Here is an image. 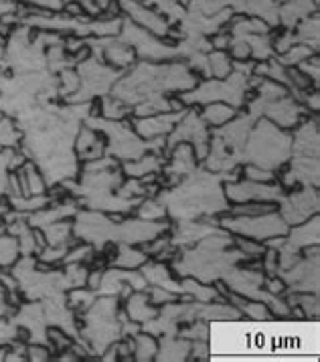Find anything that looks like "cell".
<instances>
[{
  "label": "cell",
  "instance_id": "13",
  "mask_svg": "<svg viewBox=\"0 0 320 362\" xmlns=\"http://www.w3.org/2000/svg\"><path fill=\"white\" fill-rule=\"evenodd\" d=\"M233 57H239V59H248L251 55V45L248 41H241V43H235L233 47Z\"/></svg>",
  "mask_w": 320,
  "mask_h": 362
},
{
  "label": "cell",
  "instance_id": "10",
  "mask_svg": "<svg viewBox=\"0 0 320 362\" xmlns=\"http://www.w3.org/2000/svg\"><path fill=\"white\" fill-rule=\"evenodd\" d=\"M27 356H29L30 361H47L51 354H49V348H47V344L33 342V344L27 348Z\"/></svg>",
  "mask_w": 320,
  "mask_h": 362
},
{
  "label": "cell",
  "instance_id": "9",
  "mask_svg": "<svg viewBox=\"0 0 320 362\" xmlns=\"http://www.w3.org/2000/svg\"><path fill=\"white\" fill-rule=\"evenodd\" d=\"M61 86H63V91H67V93H73V91H77V89H79L81 81H79L77 73L63 71V73H61Z\"/></svg>",
  "mask_w": 320,
  "mask_h": 362
},
{
  "label": "cell",
  "instance_id": "4",
  "mask_svg": "<svg viewBox=\"0 0 320 362\" xmlns=\"http://www.w3.org/2000/svg\"><path fill=\"white\" fill-rule=\"evenodd\" d=\"M176 117H150V119H140L138 124H136V128L138 132L144 136V138H156L160 134H164V132H168L171 128V124L175 122Z\"/></svg>",
  "mask_w": 320,
  "mask_h": 362
},
{
  "label": "cell",
  "instance_id": "5",
  "mask_svg": "<svg viewBox=\"0 0 320 362\" xmlns=\"http://www.w3.org/2000/svg\"><path fill=\"white\" fill-rule=\"evenodd\" d=\"M21 142V132L11 117H0V150H13Z\"/></svg>",
  "mask_w": 320,
  "mask_h": 362
},
{
  "label": "cell",
  "instance_id": "7",
  "mask_svg": "<svg viewBox=\"0 0 320 362\" xmlns=\"http://www.w3.org/2000/svg\"><path fill=\"white\" fill-rule=\"evenodd\" d=\"M209 63H211V71L217 77H223V75L232 71V63H229V57L225 53H213L209 57Z\"/></svg>",
  "mask_w": 320,
  "mask_h": 362
},
{
  "label": "cell",
  "instance_id": "2",
  "mask_svg": "<svg viewBox=\"0 0 320 362\" xmlns=\"http://www.w3.org/2000/svg\"><path fill=\"white\" fill-rule=\"evenodd\" d=\"M227 197L239 203H249V201H270V199H280V189L278 187H268L265 182H251L248 185H232L227 187Z\"/></svg>",
  "mask_w": 320,
  "mask_h": 362
},
{
  "label": "cell",
  "instance_id": "12",
  "mask_svg": "<svg viewBox=\"0 0 320 362\" xmlns=\"http://www.w3.org/2000/svg\"><path fill=\"white\" fill-rule=\"evenodd\" d=\"M248 176L251 182H270V180H272V173L260 170V168H256V166H249Z\"/></svg>",
  "mask_w": 320,
  "mask_h": 362
},
{
  "label": "cell",
  "instance_id": "6",
  "mask_svg": "<svg viewBox=\"0 0 320 362\" xmlns=\"http://www.w3.org/2000/svg\"><path fill=\"white\" fill-rule=\"evenodd\" d=\"M203 117L213 126H221V124H227L233 117V107L225 105V103H213V105L205 107Z\"/></svg>",
  "mask_w": 320,
  "mask_h": 362
},
{
  "label": "cell",
  "instance_id": "8",
  "mask_svg": "<svg viewBox=\"0 0 320 362\" xmlns=\"http://www.w3.org/2000/svg\"><path fill=\"white\" fill-rule=\"evenodd\" d=\"M118 263H120L122 267H138V265L144 263V255L138 253V251L124 249V251L120 253V257H118Z\"/></svg>",
  "mask_w": 320,
  "mask_h": 362
},
{
  "label": "cell",
  "instance_id": "3",
  "mask_svg": "<svg viewBox=\"0 0 320 362\" xmlns=\"http://www.w3.org/2000/svg\"><path fill=\"white\" fill-rule=\"evenodd\" d=\"M18 255H21V249H18V241L15 235H11V233L0 235V269L13 267L18 261Z\"/></svg>",
  "mask_w": 320,
  "mask_h": 362
},
{
  "label": "cell",
  "instance_id": "14",
  "mask_svg": "<svg viewBox=\"0 0 320 362\" xmlns=\"http://www.w3.org/2000/svg\"><path fill=\"white\" fill-rule=\"evenodd\" d=\"M8 314V304H6V293L2 290V286H0V318H4Z\"/></svg>",
  "mask_w": 320,
  "mask_h": 362
},
{
  "label": "cell",
  "instance_id": "1",
  "mask_svg": "<svg viewBox=\"0 0 320 362\" xmlns=\"http://www.w3.org/2000/svg\"><path fill=\"white\" fill-rule=\"evenodd\" d=\"M223 225H227L232 231L253 237V239H270V237L284 235L288 231L286 223L274 213H265L258 217H233L229 221H223Z\"/></svg>",
  "mask_w": 320,
  "mask_h": 362
},
{
  "label": "cell",
  "instance_id": "11",
  "mask_svg": "<svg viewBox=\"0 0 320 362\" xmlns=\"http://www.w3.org/2000/svg\"><path fill=\"white\" fill-rule=\"evenodd\" d=\"M144 218H160L164 217V209L156 203H146L142 206V213H140Z\"/></svg>",
  "mask_w": 320,
  "mask_h": 362
}]
</instances>
